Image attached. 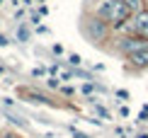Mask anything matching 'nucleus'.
<instances>
[{
    "mask_svg": "<svg viewBox=\"0 0 148 138\" xmlns=\"http://www.w3.org/2000/svg\"><path fill=\"white\" fill-rule=\"evenodd\" d=\"M90 15L100 17L102 22H107L112 27V32H116L124 22L131 20L134 12L129 10V5L124 0H95V5L90 8Z\"/></svg>",
    "mask_w": 148,
    "mask_h": 138,
    "instance_id": "nucleus-1",
    "label": "nucleus"
},
{
    "mask_svg": "<svg viewBox=\"0 0 148 138\" xmlns=\"http://www.w3.org/2000/svg\"><path fill=\"white\" fill-rule=\"evenodd\" d=\"M116 32H121V34H136V36L148 39V10H141V12H136V15H131V20L124 22Z\"/></svg>",
    "mask_w": 148,
    "mask_h": 138,
    "instance_id": "nucleus-2",
    "label": "nucleus"
},
{
    "mask_svg": "<svg viewBox=\"0 0 148 138\" xmlns=\"http://www.w3.org/2000/svg\"><path fill=\"white\" fill-rule=\"evenodd\" d=\"M143 49H148V39H143V36H136V34H124L116 39V51H119L121 56H134L138 51H143Z\"/></svg>",
    "mask_w": 148,
    "mask_h": 138,
    "instance_id": "nucleus-3",
    "label": "nucleus"
},
{
    "mask_svg": "<svg viewBox=\"0 0 148 138\" xmlns=\"http://www.w3.org/2000/svg\"><path fill=\"white\" fill-rule=\"evenodd\" d=\"M83 29H85V34H88V39H92V41H107L109 32H112V27H109L107 22H102L100 17H95V15L88 17V22H85Z\"/></svg>",
    "mask_w": 148,
    "mask_h": 138,
    "instance_id": "nucleus-4",
    "label": "nucleus"
},
{
    "mask_svg": "<svg viewBox=\"0 0 148 138\" xmlns=\"http://www.w3.org/2000/svg\"><path fill=\"white\" fill-rule=\"evenodd\" d=\"M129 66L134 68V70H146L148 68V49H143V51H138V53H134V56H129Z\"/></svg>",
    "mask_w": 148,
    "mask_h": 138,
    "instance_id": "nucleus-5",
    "label": "nucleus"
},
{
    "mask_svg": "<svg viewBox=\"0 0 148 138\" xmlns=\"http://www.w3.org/2000/svg\"><path fill=\"white\" fill-rule=\"evenodd\" d=\"M124 3L129 5V10L136 15V12H141V10H148L146 8V0H124Z\"/></svg>",
    "mask_w": 148,
    "mask_h": 138,
    "instance_id": "nucleus-6",
    "label": "nucleus"
},
{
    "mask_svg": "<svg viewBox=\"0 0 148 138\" xmlns=\"http://www.w3.org/2000/svg\"><path fill=\"white\" fill-rule=\"evenodd\" d=\"M116 97H121V99H129V92H126V90H119V92H116Z\"/></svg>",
    "mask_w": 148,
    "mask_h": 138,
    "instance_id": "nucleus-7",
    "label": "nucleus"
}]
</instances>
